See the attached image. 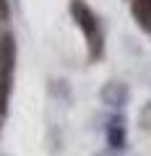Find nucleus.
<instances>
[{
  "label": "nucleus",
  "mask_w": 151,
  "mask_h": 156,
  "mask_svg": "<svg viewBox=\"0 0 151 156\" xmlns=\"http://www.w3.org/2000/svg\"><path fill=\"white\" fill-rule=\"evenodd\" d=\"M70 16L73 21L78 23V29L84 31L86 37V44H89V60H99L104 55V37H102V29H99V18L96 13L86 5L84 0H70Z\"/></svg>",
  "instance_id": "1"
},
{
  "label": "nucleus",
  "mask_w": 151,
  "mask_h": 156,
  "mask_svg": "<svg viewBox=\"0 0 151 156\" xmlns=\"http://www.w3.org/2000/svg\"><path fill=\"white\" fill-rule=\"evenodd\" d=\"M13 68H16V37L13 31L0 34V117L8 112V99L13 89Z\"/></svg>",
  "instance_id": "2"
},
{
  "label": "nucleus",
  "mask_w": 151,
  "mask_h": 156,
  "mask_svg": "<svg viewBox=\"0 0 151 156\" xmlns=\"http://www.w3.org/2000/svg\"><path fill=\"white\" fill-rule=\"evenodd\" d=\"M99 96H102V101H104L107 107L120 109V107H125V104L130 101V89L123 83V81H110V83L102 86Z\"/></svg>",
  "instance_id": "3"
},
{
  "label": "nucleus",
  "mask_w": 151,
  "mask_h": 156,
  "mask_svg": "<svg viewBox=\"0 0 151 156\" xmlns=\"http://www.w3.org/2000/svg\"><path fill=\"white\" fill-rule=\"evenodd\" d=\"M104 138L107 146L112 151H123L125 143H128V133H125V117L123 115H112L107 120V128H104Z\"/></svg>",
  "instance_id": "4"
},
{
  "label": "nucleus",
  "mask_w": 151,
  "mask_h": 156,
  "mask_svg": "<svg viewBox=\"0 0 151 156\" xmlns=\"http://www.w3.org/2000/svg\"><path fill=\"white\" fill-rule=\"evenodd\" d=\"M133 18L151 31V0H133Z\"/></svg>",
  "instance_id": "5"
},
{
  "label": "nucleus",
  "mask_w": 151,
  "mask_h": 156,
  "mask_svg": "<svg viewBox=\"0 0 151 156\" xmlns=\"http://www.w3.org/2000/svg\"><path fill=\"white\" fill-rule=\"evenodd\" d=\"M141 128H146V130H151V101L141 109Z\"/></svg>",
  "instance_id": "6"
},
{
  "label": "nucleus",
  "mask_w": 151,
  "mask_h": 156,
  "mask_svg": "<svg viewBox=\"0 0 151 156\" xmlns=\"http://www.w3.org/2000/svg\"><path fill=\"white\" fill-rule=\"evenodd\" d=\"M11 16V5H8V0H0V18H8Z\"/></svg>",
  "instance_id": "7"
}]
</instances>
